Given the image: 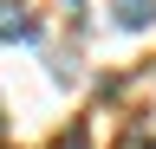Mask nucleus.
Returning a JSON list of instances; mask_svg holds the SVG:
<instances>
[{
	"label": "nucleus",
	"mask_w": 156,
	"mask_h": 149,
	"mask_svg": "<svg viewBox=\"0 0 156 149\" xmlns=\"http://www.w3.org/2000/svg\"><path fill=\"white\" fill-rule=\"evenodd\" d=\"M143 149H156V136H150V143H143Z\"/></svg>",
	"instance_id": "nucleus-3"
},
{
	"label": "nucleus",
	"mask_w": 156,
	"mask_h": 149,
	"mask_svg": "<svg viewBox=\"0 0 156 149\" xmlns=\"http://www.w3.org/2000/svg\"><path fill=\"white\" fill-rule=\"evenodd\" d=\"M111 20L124 32H143V26H156V0H111Z\"/></svg>",
	"instance_id": "nucleus-2"
},
{
	"label": "nucleus",
	"mask_w": 156,
	"mask_h": 149,
	"mask_svg": "<svg viewBox=\"0 0 156 149\" xmlns=\"http://www.w3.org/2000/svg\"><path fill=\"white\" fill-rule=\"evenodd\" d=\"M0 39H7V46H20V39H39V20L20 7V0H0Z\"/></svg>",
	"instance_id": "nucleus-1"
}]
</instances>
